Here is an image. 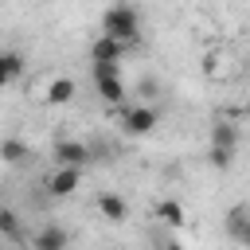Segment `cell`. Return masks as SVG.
I'll list each match as a JSON object with an SVG mask.
<instances>
[{
  "label": "cell",
  "mask_w": 250,
  "mask_h": 250,
  "mask_svg": "<svg viewBox=\"0 0 250 250\" xmlns=\"http://www.w3.org/2000/svg\"><path fill=\"white\" fill-rule=\"evenodd\" d=\"M102 35L121 43V47H133L137 35H141V8L133 4H109L102 12Z\"/></svg>",
  "instance_id": "1"
},
{
  "label": "cell",
  "mask_w": 250,
  "mask_h": 250,
  "mask_svg": "<svg viewBox=\"0 0 250 250\" xmlns=\"http://www.w3.org/2000/svg\"><path fill=\"white\" fill-rule=\"evenodd\" d=\"M90 74H94V90L102 94V102H109V105H121V102H125V78H121L117 66H109V62H90Z\"/></svg>",
  "instance_id": "2"
},
{
  "label": "cell",
  "mask_w": 250,
  "mask_h": 250,
  "mask_svg": "<svg viewBox=\"0 0 250 250\" xmlns=\"http://www.w3.org/2000/svg\"><path fill=\"white\" fill-rule=\"evenodd\" d=\"M160 125V113L152 105H125L121 109V133L125 137H148Z\"/></svg>",
  "instance_id": "3"
},
{
  "label": "cell",
  "mask_w": 250,
  "mask_h": 250,
  "mask_svg": "<svg viewBox=\"0 0 250 250\" xmlns=\"http://www.w3.org/2000/svg\"><path fill=\"white\" fill-rule=\"evenodd\" d=\"M90 160H94V148H90L86 141H59V145H55V168H74V172H82Z\"/></svg>",
  "instance_id": "4"
},
{
  "label": "cell",
  "mask_w": 250,
  "mask_h": 250,
  "mask_svg": "<svg viewBox=\"0 0 250 250\" xmlns=\"http://www.w3.org/2000/svg\"><path fill=\"white\" fill-rule=\"evenodd\" d=\"M223 227H227V238H230L234 246H246V242H250V207H246V203H234V207L227 211Z\"/></svg>",
  "instance_id": "5"
},
{
  "label": "cell",
  "mask_w": 250,
  "mask_h": 250,
  "mask_svg": "<svg viewBox=\"0 0 250 250\" xmlns=\"http://www.w3.org/2000/svg\"><path fill=\"white\" fill-rule=\"evenodd\" d=\"M78 184H82V172H74V168H55V172L47 176V195H51V199H66V195L78 191Z\"/></svg>",
  "instance_id": "6"
},
{
  "label": "cell",
  "mask_w": 250,
  "mask_h": 250,
  "mask_svg": "<svg viewBox=\"0 0 250 250\" xmlns=\"http://www.w3.org/2000/svg\"><path fill=\"white\" fill-rule=\"evenodd\" d=\"M66 246H70V234L59 223H43L31 238V250H66Z\"/></svg>",
  "instance_id": "7"
},
{
  "label": "cell",
  "mask_w": 250,
  "mask_h": 250,
  "mask_svg": "<svg viewBox=\"0 0 250 250\" xmlns=\"http://www.w3.org/2000/svg\"><path fill=\"white\" fill-rule=\"evenodd\" d=\"M238 141H242V129H238L234 121H227V117H219V121L211 125V148H223V152H234V148H238Z\"/></svg>",
  "instance_id": "8"
},
{
  "label": "cell",
  "mask_w": 250,
  "mask_h": 250,
  "mask_svg": "<svg viewBox=\"0 0 250 250\" xmlns=\"http://www.w3.org/2000/svg\"><path fill=\"white\" fill-rule=\"evenodd\" d=\"M125 51H129V47H121V43L98 35V39L90 43V62H109V66H117V62L125 59Z\"/></svg>",
  "instance_id": "9"
},
{
  "label": "cell",
  "mask_w": 250,
  "mask_h": 250,
  "mask_svg": "<svg viewBox=\"0 0 250 250\" xmlns=\"http://www.w3.org/2000/svg\"><path fill=\"white\" fill-rule=\"evenodd\" d=\"M98 211H102L105 223H125V219H129V203H125V195H117V191H102V195H98Z\"/></svg>",
  "instance_id": "10"
},
{
  "label": "cell",
  "mask_w": 250,
  "mask_h": 250,
  "mask_svg": "<svg viewBox=\"0 0 250 250\" xmlns=\"http://www.w3.org/2000/svg\"><path fill=\"white\" fill-rule=\"evenodd\" d=\"M0 160L4 164H27L31 160V145L27 141H20V137H8V141H0Z\"/></svg>",
  "instance_id": "11"
},
{
  "label": "cell",
  "mask_w": 250,
  "mask_h": 250,
  "mask_svg": "<svg viewBox=\"0 0 250 250\" xmlns=\"http://www.w3.org/2000/svg\"><path fill=\"white\" fill-rule=\"evenodd\" d=\"M156 219H160L164 227H184V223H188V211H184L180 199H160V203H156Z\"/></svg>",
  "instance_id": "12"
},
{
  "label": "cell",
  "mask_w": 250,
  "mask_h": 250,
  "mask_svg": "<svg viewBox=\"0 0 250 250\" xmlns=\"http://www.w3.org/2000/svg\"><path fill=\"white\" fill-rule=\"evenodd\" d=\"M23 74V55L20 51H0V86H12Z\"/></svg>",
  "instance_id": "13"
},
{
  "label": "cell",
  "mask_w": 250,
  "mask_h": 250,
  "mask_svg": "<svg viewBox=\"0 0 250 250\" xmlns=\"http://www.w3.org/2000/svg\"><path fill=\"white\" fill-rule=\"evenodd\" d=\"M74 90H78L74 78H55V82L47 86V102H51V105H66V102L74 98Z\"/></svg>",
  "instance_id": "14"
},
{
  "label": "cell",
  "mask_w": 250,
  "mask_h": 250,
  "mask_svg": "<svg viewBox=\"0 0 250 250\" xmlns=\"http://www.w3.org/2000/svg\"><path fill=\"white\" fill-rule=\"evenodd\" d=\"M0 238H8V242H20V238H23L20 215H16L12 207H0Z\"/></svg>",
  "instance_id": "15"
},
{
  "label": "cell",
  "mask_w": 250,
  "mask_h": 250,
  "mask_svg": "<svg viewBox=\"0 0 250 250\" xmlns=\"http://www.w3.org/2000/svg\"><path fill=\"white\" fill-rule=\"evenodd\" d=\"M207 156H211L215 168H230V164H234V152H223V148H211Z\"/></svg>",
  "instance_id": "16"
},
{
  "label": "cell",
  "mask_w": 250,
  "mask_h": 250,
  "mask_svg": "<svg viewBox=\"0 0 250 250\" xmlns=\"http://www.w3.org/2000/svg\"><path fill=\"white\" fill-rule=\"evenodd\" d=\"M164 250H184V246H180V242H168V246H164Z\"/></svg>",
  "instance_id": "17"
}]
</instances>
